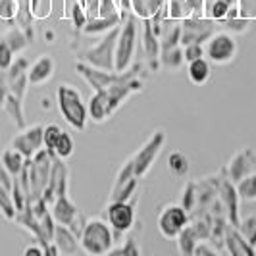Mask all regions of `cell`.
<instances>
[{
	"mask_svg": "<svg viewBox=\"0 0 256 256\" xmlns=\"http://www.w3.org/2000/svg\"><path fill=\"white\" fill-rule=\"evenodd\" d=\"M114 243V231L108 222H104L102 218H90L85 222V228L79 235V244L83 252L92 256L108 254Z\"/></svg>",
	"mask_w": 256,
	"mask_h": 256,
	"instance_id": "1",
	"label": "cell"
},
{
	"mask_svg": "<svg viewBox=\"0 0 256 256\" xmlns=\"http://www.w3.org/2000/svg\"><path fill=\"white\" fill-rule=\"evenodd\" d=\"M137 37H139V26H137V16L133 12H124L120 35L116 40V64L114 72L122 74L133 66L135 48H137Z\"/></svg>",
	"mask_w": 256,
	"mask_h": 256,
	"instance_id": "2",
	"label": "cell"
},
{
	"mask_svg": "<svg viewBox=\"0 0 256 256\" xmlns=\"http://www.w3.org/2000/svg\"><path fill=\"white\" fill-rule=\"evenodd\" d=\"M56 100H58V110L62 118L72 128L77 131H83L87 128V122H89L87 104L83 102V96L76 87L62 83L56 92Z\"/></svg>",
	"mask_w": 256,
	"mask_h": 256,
	"instance_id": "3",
	"label": "cell"
},
{
	"mask_svg": "<svg viewBox=\"0 0 256 256\" xmlns=\"http://www.w3.org/2000/svg\"><path fill=\"white\" fill-rule=\"evenodd\" d=\"M120 27H114L110 29L108 33H104V37L92 44L90 48L81 54V60L87 62V64L94 66V68H100V70H106V72H114V64H116V40H118V35H120Z\"/></svg>",
	"mask_w": 256,
	"mask_h": 256,
	"instance_id": "4",
	"label": "cell"
},
{
	"mask_svg": "<svg viewBox=\"0 0 256 256\" xmlns=\"http://www.w3.org/2000/svg\"><path fill=\"white\" fill-rule=\"evenodd\" d=\"M52 158L54 154L48 152L44 146L33 158H29V204L40 198L46 189V183L50 178Z\"/></svg>",
	"mask_w": 256,
	"mask_h": 256,
	"instance_id": "5",
	"label": "cell"
},
{
	"mask_svg": "<svg viewBox=\"0 0 256 256\" xmlns=\"http://www.w3.org/2000/svg\"><path fill=\"white\" fill-rule=\"evenodd\" d=\"M137 194L129 200H110L106 206V222L114 231V239L118 241L124 233L133 230L135 226V206H137Z\"/></svg>",
	"mask_w": 256,
	"mask_h": 256,
	"instance_id": "6",
	"label": "cell"
},
{
	"mask_svg": "<svg viewBox=\"0 0 256 256\" xmlns=\"http://www.w3.org/2000/svg\"><path fill=\"white\" fill-rule=\"evenodd\" d=\"M164 144H166V133H164L162 129H156L152 135L148 137V141L144 142L137 152L129 156V162H131V166H133V174H135L139 180L148 174V170H150L152 164L156 162V158H158L160 150L164 148Z\"/></svg>",
	"mask_w": 256,
	"mask_h": 256,
	"instance_id": "7",
	"label": "cell"
},
{
	"mask_svg": "<svg viewBox=\"0 0 256 256\" xmlns=\"http://www.w3.org/2000/svg\"><path fill=\"white\" fill-rule=\"evenodd\" d=\"M50 214L56 224L60 226H68L70 230L76 233L77 237L81 235V231L85 228V216L79 212L77 204L68 196V192L64 194H58L50 204Z\"/></svg>",
	"mask_w": 256,
	"mask_h": 256,
	"instance_id": "8",
	"label": "cell"
},
{
	"mask_svg": "<svg viewBox=\"0 0 256 256\" xmlns=\"http://www.w3.org/2000/svg\"><path fill=\"white\" fill-rule=\"evenodd\" d=\"M206 58L210 60V64H230L233 62L235 54H237V42L230 33H214L212 37L206 40Z\"/></svg>",
	"mask_w": 256,
	"mask_h": 256,
	"instance_id": "9",
	"label": "cell"
},
{
	"mask_svg": "<svg viewBox=\"0 0 256 256\" xmlns=\"http://www.w3.org/2000/svg\"><path fill=\"white\" fill-rule=\"evenodd\" d=\"M214 33H216V22L204 16H189L181 20V44H189V42L204 44Z\"/></svg>",
	"mask_w": 256,
	"mask_h": 256,
	"instance_id": "10",
	"label": "cell"
},
{
	"mask_svg": "<svg viewBox=\"0 0 256 256\" xmlns=\"http://www.w3.org/2000/svg\"><path fill=\"white\" fill-rule=\"evenodd\" d=\"M189 224V212L181 204H168L158 216V231L166 239H176L180 231Z\"/></svg>",
	"mask_w": 256,
	"mask_h": 256,
	"instance_id": "11",
	"label": "cell"
},
{
	"mask_svg": "<svg viewBox=\"0 0 256 256\" xmlns=\"http://www.w3.org/2000/svg\"><path fill=\"white\" fill-rule=\"evenodd\" d=\"M76 72L77 76L81 77L92 90H106L110 85H114L116 81H120L124 72L118 74V72H106L100 68H94V66L87 64L83 60H77L76 62Z\"/></svg>",
	"mask_w": 256,
	"mask_h": 256,
	"instance_id": "12",
	"label": "cell"
},
{
	"mask_svg": "<svg viewBox=\"0 0 256 256\" xmlns=\"http://www.w3.org/2000/svg\"><path fill=\"white\" fill-rule=\"evenodd\" d=\"M68 180H70L68 166L64 164L62 158L54 156V158H52L50 178H48V183H46V189L42 192V198H44L48 204H52V200H54L58 194L68 192Z\"/></svg>",
	"mask_w": 256,
	"mask_h": 256,
	"instance_id": "13",
	"label": "cell"
},
{
	"mask_svg": "<svg viewBox=\"0 0 256 256\" xmlns=\"http://www.w3.org/2000/svg\"><path fill=\"white\" fill-rule=\"evenodd\" d=\"M42 131H44V126L24 128L12 139L10 146H14L16 150H20L26 158H33L42 148Z\"/></svg>",
	"mask_w": 256,
	"mask_h": 256,
	"instance_id": "14",
	"label": "cell"
},
{
	"mask_svg": "<svg viewBox=\"0 0 256 256\" xmlns=\"http://www.w3.org/2000/svg\"><path fill=\"white\" fill-rule=\"evenodd\" d=\"M141 42L144 48V56L148 60V68L150 72H158L160 70V37L154 33L150 20H142L141 29Z\"/></svg>",
	"mask_w": 256,
	"mask_h": 256,
	"instance_id": "15",
	"label": "cell"
},
{
	"mask_svg": "<svg viewBox=\"0 0 256 256\" xmlns=\"http://www.w3.org/2000/svg\"><path fill=\"white\" fill-rule=\"evenodd\" d=\"M218 192L222 202L226 206V214H228V220L233 228H239L241 220H239V194H237V189H235V183L228 178V180H222L218 183Z\"/></svg>",
	"mask_w": 256,
	"mask_h": 256,
	"instance_id": "16",
	"label": "cell"
},
{
	"mask_svg": "<svg viewBox=\"0 0 256 256\" xmlns=\"http://www.w3.org/2000/svg\"><path fill=\"white\" fill-rule=\"evenodd\" d=\"M256 168V154L252 152V148H243L235 154L228 164V178L233 183H237L239 180H243L244 176H248L250 172H254Z\"/></svg>",
	"mask_w": 256,
	"mask_h": 256,
	"instance_id": "17",
	"label": "cell"
},
{
	"mask_svg": "<svg viewBox=\"0 0 256 256\" xmlns=\"http://www.w3.org/2000/svg\"><path fill=\"white\" fill-rule=\"evenodd\" d=\"M52 243L56 244V248H58V252H60V254H66V256L77 254V252L81 250L79 237H77L76 233L70 230L68 226H60V224H56Z\"/></svg>",
	"mask_w": 256,
	"mask_h": 256,
	"instance_id": "18",
	"label": "cell"
},
{
	"mask_svg": "<svg viewBox=\"0 0 256 256\" xmlns=\"http://www.w3.org/2000/svg\"><path fill=\"white\" fill-rule=\"evenodd\" d=\"M54 60H52L48 54H42L38 60H35V64L29 66L27 70V79H29V85H44L52 76H54Z\"/></svg>",
	"mask_w": 256,
	"mask_h": 256,
	"instance_id": "19",
	"label": "cell"
},
{
	"mask_svg": "<svg viewBox=\"0 0 256 256\" xmlns=\"http://www.w3.org/2000/svg\"><path fill=\"white\" fill-rule=\"evenodd\" d=\"M87 114H89L90 122H94V124H102L108 118H112L108 96L104 90H92V96L87 102Z\"/></svg>",
	"mask_w": 256,
	"mask_h": 256,
	"instance_id": "20",
	"label": "cell"
},
{
	"mask_svg": "<svg viewBox=\"0 0 256 256\" xmlns=\"http://www.w3.org/2000/svg\"><path fill=\"white\" fill-rule=\"evenodd\" d=\"M226 250L231 256H254V246L233 226L226 231Z\"/></svg>",
	"mask_w": 256,
	"mask_h": 256,
	"instance_id": "21",
	"label": "cell"
},
{
	"mask_svg": "<svg viewBox=\"0 0 256 256\" xmlns=\"http://www.w3.org/2000/svg\"><path fill=\"white\" fill-rule=\"evenodd\" d=\"M122 20H124V12H118L114 16H94V18H89L87 20V24L83 27V31L87 33V35H102V33H108L110 29H114L122 24Z\"/></svg>",
	"mask_w": 256,
	"mask_h": 256,
	"instance_id": "22",
	"label": "cell"
},
{
	"mask_svg": "<svg viewBox=\"0 0 256 256\" xmlns=\"http://www.w3.org/2000/svg\"><path fill=\"white\" fill-rule=\"evenodd\" d=\"M210 76H212V66H210V60H206L204 56L187 62V77L192 85H204Z\"/></svg>",
	"mask_w": 256,
	"mask_h": 256,
	"instance_id": "23",
	"label": "cell"
},
{
	"mask_svg": "<svg viewBox=\"0 0 256 256\" xmlns=\"http://www.w3.org/2000/svg\"><path fill=\"white\" fill-rule=\"evenodd\" d=\"M2 110L6 112V116L14 122V126L18 129L26 128V114H24V100H20L18 96H14L12 92L6 94V98L2 100Z\"/></svg>",
	"mask_w": 256,
	"mask_h": 256,
	"instance_id": "24",
	"label": "cell"
},
{
	"mask_svg": "<svg viewBox=\"0 0 256 256\" xmlns=\"http://www.w3.org/2000/svg\"><path fill=\"white\" fill-rule=\"evenodd\" d=\"M26 160L27 158L20 150H16L14 146H10V148H6L2 152V156H0V166L4 168L12 178H18L24 164H26Z\"/></svg>",
	"mask_w": 256,
	"mask_h": 256,
	"instance_id": "25",
	"label": "cell"
},
{
	"mask_svg": "<svg viewBox=\"0 0 256 256\" xmlns=\"http://www.w3.org/2000/svg\"><path fill=\"white\" fill-rule=\"evenodd\" d=\"M139 185V178H128V180H116L114 187L110 191V200H129L131 196H135Z\"/></svg>",
	"mask_w": 256,
	"mask_h": 256,
	"instance_id": "26",
	"label": "cell"
},
{
	"mask_svg": "<svg viewBox=\"0 0 256 256\" xmlns=\"http://www.w3.org/2000/svg\"><path fill=\"white\" fill-rule=\"evenodd\" d=\"M176 239H178V248H180V252L183 256L194 254V246L200 241V237H198V233L194 230V226H189V224L180 231V235Z\"/></svg>",
	"mask_w": 256,
	"mask_h": 256,
	"instance_id": "27",
	"label": "cell"
},
{
	"mask_svg": "<svg viewBox=\"0 0 256 256\" xmlns=\"http://www.w3.org/2000/svg\"><path fill=\"white\" fill-rule=\"evenodd\" d=\"M164 4L166 0H131V10L137 18L146 20V18H152Z\"/></svg>",
	"mask_w": 256,
	"mask_h": 256,
	"instance_id": "28",
	"label": "cell"
},
{
	"mask_svg": "<svg viewBox=\"0 0 256 256\" xmlns=\"http://www.w3.org/2000/svg\"><path fill=\"white\" fill-rule=\"evenodd\" d=\"M235 189L239 198L244 202H256V172H250L248 176H244L243 180L235 183Z\"/></svg>",
	"mask_w": 256,
	"mask_h": 256,
	"instance_id": "29",
	"label": "cell"
},
{
	"mask_svg": "<svg viewBox=\"0 0 256 256\" xmlns=\"http://www.w3.org/2000/svg\"><path fill=\"white\" fill-rule=\"evenodd\" d=\"M189 168H191V164H189V158L185 152L176 150L168 156V170L174 178H185L189 174Z\"/></svg>",
	"mask_w": 256,
	"mask_h": 256,
	"instance_id": "30",
	"label": "cell"
},
{
	"mask_svg": "<svg viewBox=\"0 0 256 256\" xmlns=\"http://www.w3.org/2000/svg\"><path fill=\"white\" fill-rule=\"evenodd\" d=\"M230 8L231 6L228 2H224V0H206L202 16L208 18V20H212V22H224L228 18Z\"/></svg>",
	"mask_w": 256,
	"mask_h": 256,
	"instance_id": "31",
	"label": "cell"
},
{
	"mask_svg": "<svg viewBox=\"0 0 256 256\" xmlns=\"http://www.w3.org/2000/svg\"><path fill=\"white\" fill-rule=\"evenodd\" d=\"M4 40L10 44V48L14 50V54L24 52L27 48V44H29V37H27V33L20 26L12 27V29L4 35Z\"/></svg>",
	"mask_w": 256,
	"mask_h": 256,
	"instance_id": "32",
	"label": "cell"
},
{
	"mask_svg": "<svg viewBox=\"0 0 256 256\" xmlns=\"http://www.w3.org/2000/svg\"><path fill=\"white\" fill-rule=\"evenodd\" d=\"M74 152H76V141H74V137L68 131H62L56 144H54V156H58L62 160H68Z\"/></svg>",
	"mask_w": 256,
	"mask_h": 256,
	"instance_id": "33",
	"label": "cell"
},
{
	"mask_svg": "<svg viewBox=\"0 0 256 256\" xmlns=\"http://www.w3.org/2000/svg\"><path fill=\"white\" fill-rule=\"evenodd\" d=\"M166 10L168 18L172 22H181L191 16V8H189L187 0H166Z\"/></svg>",
	"mask_w": 256,
	"mask_h": 256,
	"instance_id": "34",
	"label": "cell"
},
{
	"mask_svg": "<svg viewBox=\"0 0 256 256\" xmlns=\"http://www.w3.org/2000/svg\"><path fill=\"white\" fill-rule=\"evenodd\" d=\"M0 212H2L4 218L12 220V222L16 220V214H18V210H16L12 200V191L6 189L2 183H0Z\"/></svg>",
	"mask_w": 256,
	"mask_h": 256,
	"instance_id": "35",
	"label": "cell"
},
{
	"mask_svg": "<svg viewBox=\"0 0 256 256\" xmlns=\"http://www.w3.org/2000/svg\"><path fill=\"white\" fill-rule=\"evenodd\" d=\"M108 254H112V256H139L141 254V248H139V244H137V241H135L133 237H126V239H124V243L120 244V246H112V250H110Z\"/></svg>",
	"mask_w": 256,
	"mask_h": 256,
	"instance_id": "36",
	"label": "cell"
},
{
	"mask_svg": "<svg viewBox=\"0 0 256 256\" xmlns=\"http://www.w3.org/2000/svg\"><path fill=\"white\" fill-rule=\"evenodd\" d=\"M62 131H64V129L60 128V126H56V124L44 126V131H42V146L50 154H54V144H56V141H58V137H60Z\"/></svg>",
	"mask_w": 256,
	"mask_h": 256,
	"instance_id": "37",
	"label": "cell"
},
{
	"mask_svg": "<svg viewBox=\"0 0 256 256\" xmlns=\"http://www.w3.org/2000/svg\"><path fill=\"white\" fill-rule=\"evenodd\" d=\"M8 83H10V92H12L14 96H18L20 100H24V98H26L27 87H29L27 72L26 74H20V76L12 77V79H8Z\"/></svg>",
	"mask_w": 256,
	"mask_h": 256,
	"instance_id": "38",
	"label": "cell"
},
{
	"mask_svg": "<svg viewBox=\"0 0 256 256\" xmlns=\"http://www.w3.org/2000/svg\"><path fill=\"white\" fill-rule=\"evenodd\" d=\"M18 10H20L18 0H0V22H8V24L16 22Z\"/></svg>",
	"mask_w": 256,
	"mask_h": 256,
	"instance_id": "39",
	"label": "cell"
},
{
	"mask_svg": "<svg viewBox=\"0 0 256 256\" xmlns=\"http://www.w3.org/2000/svg\"><path fill=\"white\" fill-rule=\"evenodd\" d=\"M237 230H239V233L243 235L248 243L256 246V216H248V218L241 220Z\"/></svg>",
	"mask_w": 256,
	"mask_h": 256,
	"instance_id": "40",
	"label": "cell"
},
{
	"mask_svg": "<svg viewBox=\"0 0 256 256\" xmlns=\"http://www.w3.org/2000/svg\"><path fill=\"white\" fill-rule=\"evenodd\" d=\"M183 56H185V62H191V60H196V58H202V56H206L204 44H200V42L183 44Z\"/></svg>",
	"mask_w": 256,
	"mask_h": 256,
	"instance_id": "41",
	"label": "cell"
},
{
	"mask_svg": "<svg viewBox=\"0 0 256 256\" xmlns=\"http://www.w3.org/2000/svg\"><path fill=\"white\" fill-rule=\"evenodd\" d=\"M14 58H16V54H14V50L10 48V44L2 37L0 38V70H8V68L12 66Z\"/></svg>",
	"mask_w": 256,
	"mask_h": 256,
	"instance_id": "42",
	"label": "cell"
},
{
	"mask_svg": "<svg viewBox=\"0 0 256 256\" xmlns=\"http://www.w3.org/2000/svg\"><path fill=\"white\" fill-rule=\"evenodd\" d=\"M194 202H196V187H194V183H187L185 189H183V196H181L180 204L189 212L194 208Z\"/></svg>",
	"mask_w": 256,
	"mask_h": 256,
	"instance_id": "43",
	"label": "cell"
},
{
	"mask_svg": "<svg viewBox=\"0 0 256 256\" xmlns=\"http://www.w3.org/2000/svg\"><path fill=\"white\" fill-rule=\"evenodd\" d=\"M226 24H228V29L231 31H237V33H243L248 29L250 26V22H252V18H244V16H239V18H231V20H224Z\"/></svg>",
	"mask_w": 256,
	"mask_h": 256,
	"instance_id": "44",
	"label": "cell"
},
{
	"mask_svg": "<svg viewBox=\"0 0 256 256\" xmlns=\"http://www.w3.org/2000/svg\"><path fill=\"white\" fill-rule=\"evenodd\" d=\"M24 254L26 256H33V254L35 256H46V248L38 243V241H35V243H31L29 246L24 248Z\"/></svg>",
	"mask_w": 256,
	"mask_h": 256,
	"instance_id": "45",
	"label": "cell"
},
{
	"mask_svg": "<svg viewBox=\"0 0 256 256\" xmlns=\"http://www.w3.org/2000/svg\"><path fill=\"white\" fill-rule=\"evenodd\" d=\"M194 254H196V256H202V254L216 256V254H218V250H216L214 246H210L206 241H198V244L194 246Z\"/></svg>",
	"mask_w": 256,
	"mask_h": 256,
	"instance_id": "46",
	"label": "cell"
},
{
	"mask_svg": "<svg viewBox=\"0 0 256 256\" xmlns=\"http://www.w3.org/2000/svg\"><path fill=\"white\" fill-rule=\"evenodd\" d=\"M10 92V83H8V76L6 70H0V104L6 98V94Z\"/></svg>",
	"mask_w": 256,
	"mask_h": 256,
	"instance_id": "47",
	"label": "cell"
},
{
	"mask_svg": "<svg viewBox=\"0 0 256 256\" xmlns=\"http://www.w3.org/2000/svg\"><path fill=\"white\" fill-rule=\"evenodd\" d=\"M189 8H191V16H202L204 12V0H187Z\"/></svg>",
	"mask_w": 256,
	"mask_h": 256,
	"instance_id": "48",
	"label": "cell"
},
{
	"mask_svg": "<svg viewBox=\"0 0 256 256\" xmlns=\"http://www.w3.org/2000/svg\"><path fill=\"white\" fill-rule=\"evenodd\" d=\"M85 12L89 18L98 16V0H85Z\"/></svg>",
	"mask_w": 256,
	"mask_h": 256,
	"instance_id": "49",
	"label": "cell"
},
{
	"mask_svg": "<svg viewBox=\"0 0 256 256\" xmlns=\"http://www.w3.org/2000/svg\"><path fill=\"white\" fill-rule=\"evenodd\" d=\"M204 2H206V0H204ZM224 2H228L230 6H237V4H239V0H224Z\"/></svg>",
	"mask_w": 256,
	"mask_h": 256,
	"instance_id": "50",
	"label": "cell"
},
{
	"mask_svg": "<svg viewBox=\"0 0 256 256\" xmlns=\"http://www.w3.org/2000/svg\"><path fill=\"white\" fill-rule=\"evenodd\" d=\"M254 254H256V246H254Z\"/></svg>",
	"mask_w": 256,
	"mask_h": 256,
	"instance_id": "51",
	"label": "cell"
}]
</instances>
